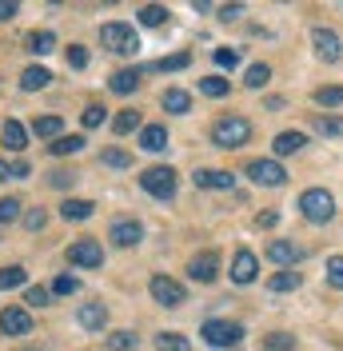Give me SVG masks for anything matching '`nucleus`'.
Returning <instances> with one entry per match:
<instances>
[{
    "mask_svg": "<svg viewBox=\"0 0 343 351\" xmlns=\"http://www.w3.org/2000/svg\"><path fill=\"white\" fill-rule=\"evenodd\" d=\"M252 140V124L244 116H224L212 124V144L215 148H244Z\"/></svg>",
    "mask_w": 343,
    "mask_h": 351,
    "instance_id": "obj_1",
    "label": "nucleus"
},
{
    "mask_svg": "<svg viewBox=\"0 0 343 351\" xmlns=\"http://www.w3.org/2000/svg\"><path fill=\"white\" fill-rule=\"evenodd\" d=\"M300 212L311 223H327V219L335 216V199H331V192H323V188H307L300 196Z\"/></svg>",
    "mask_w": 343,
    "mask_h": 351,
    "instance_id": "obj_2",
    "label": "nucleus"
},
{
    "mask_svg": "<svg viewBox=\"0 0 343 351\" xmlns=\"http://www.w3.org/2000/svg\"><path fill=\"white\" fill-rule=\"evenodd\" d=\"M100 44H104L108 52H120V56H132V52L140 48L136 32H132V24H120V21H112V24L100 28Z\"/></svg>",
    "mask_w": 343,
    "mask_h": 351,
    "instance_id": "obj_3",
    "label": "nucleus"
},
{
    "mask_svg": "<svg viewBox=\"0 0 343 351\" xmlns=\"http://www.w3.org/2000/svg\"><path fill=\"white\" fill-rule=\"evenodd\" d=\"M200 335H204V343H212V348H236L239 339H244V324H232V319H208Z\"/></svg>",
    "mask_w": 343,
    "mask_h": 351,
    "instance_id": "obj_4",
    "label": "nucleus"
},
{
    "mask_svg": "<svg viewBox=\"0 0 343 351\" xmlns=\"http://www.w3.org/2000/svg\"><path fill=\"white\" fill-rule=\"evenodd\" d=\"M140 188L156 199H172L176 196V172L172 168H148V172L140 176Z\"/></svg>",
    "mask_w": 343,
    "mask_h": 351,
    "instance_id": "obj_5",
    "label": "nucleus"
},
{
    "mask_svg": "<svg viewBox=\"0 0 343 351\" xmlns=\"http://www.w3.org/2000/svg\"><path fill=\"white\" fill-rule=\"evenodd\" d=\"M152 300L164 307H180L188 304V291H184V284H176L168 276H152Z\"/></svg>",
    "mask_w": 343,
    "mask_h": 351,
    "instance_id": "obj_6",
    "label": "nucleus"
},
{
    "mask_svg": "<svg viewBox=\"0 0 343 351\" xmlns=\"http://www.w3.org/2000/svg\"><path fill=\"white\" fill-rule=\"evenodd\" d=\"M248 176H252L256 184H263V188H279V184L287 180V172H283L279 160H252V164H248Z\"/></svg>",
    "mask_w": 343,
    "mask_h": 351,
    "instance_id": "obj_7",
    "label": "nucleus"
},
{
    "mask_svg": "<svg viewBox=\"0 0 343 351\" xmlns=\"http://www.w3.org/2000/svg\"><path fill=\"white\" fill-rule=\"evenodd\" d=\"M68 263H76V267H100L104 263V247L96 240H76L68 247Z\"/></svg>",
    "mask_w": 343,
    "mask_h": 351,
    "instance_id": "obj_8",
    "label": "nucleus"
},
{
    "mask_svg": "<svg viewBox=\"0 0 343 351\" xmlns=\"http://www.w3.org/2000/svg\"><path fill=\"white\" fill-rule=\"evenodd\" d=\"M188 276H192L196 284H212L215 276H220V256H215V252H200V256H192Z\"/></svg>",
    "mask_w": 343,
    "mask_h": 351,
    "instance_id": "obj_9",
    "label": "nucleus"
},
{
    "mask_svg": "<svg viewBox=\"0 0 343 351\" xmlns=\"http://www.w3.org/2000/svg\"><path fill=\"white\" fill-rule=\"evenodd\" d=\"M0 331L4 335H28L32 331V315L24 307H4L0 311Z\"/></svg>",
    "mask_w": 343,
    "mask_h": 351,
    "instance_id": "obj_10",
    "label": "nucleus"
},
{
    "mask_svg": "<svg viewBox=\"0 0 343 351\" xmlns=\"http://www.w3.org/2000/svg\"><path fill=\"white\" fill-rule=\"evenodd\" d=\"M311 40H316V52H320L327 64H335V60L343 56V44H340V36H335L331 28H323V24H320V28L311 32Z\"/></svg>",
    "mask_w": 343,
    "mask_h": 351,
    "instance_id": "obj_11",
    "label": "nucleus"
},
{
    "mask_svg": "<svg viewBox=\"0 0 343 351\" xmlns=\"http://www.w3.org/2000/svg\"><path fill=\"white\" fill-rule=\"evenodd\" d=\"M108 236H112V243H116V247H136V243L144 240V228H140L136 219H116Z\"/></svg>",
    "mask_w": 343,
    "mask_h": 351,
    "instance_id": "obj_12",
    "label": "nucleus"
},
{
    "mask_svg": "<svg viewBox=\"0 0 343 351\" xmlns=\"http://www.w3.org/2000/svg\"><path fill=\"white\" fill-rule=\"evenodd\" d=\"M256 271H259V260L248 252V247H239L236 260H232V280H236V284H252Z\"/></svg>",
    "mask_w": 343,
    "mask_h": 351,
    "instance_id": "obj_13",
    "label": "nucleus"
},
{
    "mask_svg": "<svg viewBox=\"0 0 343 351\" xmlns=\"http://www.w3.org/2000/svg\"><path fill=\"white\" fill-rule=\"evenodd\" d=\"M192 180H196V188H215V192H220V188H232V184H236V176L224 172V168H200V172H196Z\"/></svg>",
    "mask_w": 343,
    "mask_h": 351,
    "instance_id": "obj_14",
    "label": "nucleus"
},
{
    "mask_svg": "<svg viewBox=\"0 0 343 351\" xmlns=\"http://www.w3.org/2000/svg\"><path fill=\"white\" fill-rule=\"evenodd\" d=\"M268 256H272L276 263H283V267H292V263L303 260V247L300 243H287V240H272L268 243Z\"/></svg>",
    "mask_w": 343,
    "mask_h": 351,
    "instance_id": "obj_15",
    "label": "nucleus"
},
{
    "mask_svg": "<svg viewBox=\"0 0 343 351\" xmlns=\"http://www.w3.org/2000/svg\"><path fill=\"white\" fill-rule=\"evenodd\" d=\"M0 140H4V148H8V152H24V148H28V132H24L21 120H4Z\"/></svg>",
    "mask_w": 343,
    "mask_h": 351,
    "instance_id": "obj_16",
    "label": "nucleus"
},
{
    "mask_svg": "<svg viewBox=\"0 0 343 351\" xmlns=\"http://www.w3.org/2000/svg\"><path fill=\"white\" fill-rule=\"evenodd\" d=\"M140 148H144V152H164V148H168V128H164V124L140 128Z\"/></svg>",
    "mask_w": 343,
    "mask_h": 351,
    "instance_id": "obj_17",
    "label": "nucleus"
},
{
    "mask_svg": "<svg viewBox=\"0 0 343 351\" xmlns=\"http://www.w3.org/2000/svg\"><path fill=\"white\" fill-rule=\"evenodd\" d=\"M76 319H80L84 331H100L108 324V307L104 304H80V315H76Z\"/></svg>",
    "mask_w": 343,
    "mask_h": 351,
    "instance_id": "obj_18",
    "label": "nucleus"
},
{
    "mask_svg": "<svg viewBox=\"0 0 343 351\" xmlns=\"http://www.w3.org/2000/svg\"><path fill=\"white\" fill-rule=\"evenodd\" d=\"M108 88H112L116 96H128V92H136V88H140V72H136V68H120V72L108 80Z\"/></svg>",
    "mask_w": 343,
    "mask_h": 351,
    "instance_id": "obj_19",
    "label": "nucleus"
},
{
    "mask_svg": "<svg viewBox=\"0 0 343 351\" xmlns=\"http://www.w3.org/2000/svg\"><path fill=\"white\" fill-rule=\"evenodd\" d=\"M303 144H307V136H303V132H279L272 148H276V156H296Z\"/></svg>",
    "mask_w": 343,
    "mask_h": 351,
    "instance_id": "obj_20",
    "label": "nucleus"
},
{
    "mask_svg": "<svg viewBox=\"0 0 343 351\" xmlns=\"http://www.w3.org/2000/svg\"><path fill=\"white\" fill-rule=\"evenodd\" d=\"M48 80H52V72L48 68H24V76H21V88L24 92H40V88H48Z\"/></svg>",
    "mask_w": 343,
    "mask_h": 351,
    "instance_id": "obj_21",
    "label": "nucleus"
},
{
    "mask_svg": "<svg viewBox=\"0 0 343 351\" xmlns=\"http://www.w3.org/2000/svg\"><path fill=\"white\" fill-rule=\"evenodd\" d=\"M92 212H96L92 199H64L60 204V216L64 219H92Z\"/></svg>",
    "mask_w": 343,
    "mask_h": 351,
    "instance_id": "obj_22",
    "label": "nucleus"
},
{
    "mask_svg": "<svg viewBox=\"0 0 343 351\" xmlns=\"http://www.w3.org/2000/svg\"><path fill=\"white\" fill-rule=\"evenodd\" d=\"M311 128L320 132V136H327V140H340L343 136V116H316Z\"/></svg>",
    "mask_w": 343,
    "mask_h": 351,
    "instance_id": "obj_23",
    "label": "nucleus"
},
{
    "mask_svg": "<svg viewBox=\"0 0 343 351\" xmlns=\"http://www.w3.org/2000/svg\"><path fill=\"white\" fill-rule=\"evenodd\" d=\"M164 108L176 112V116H184V112L192 108V96H188L184 88H168V92H164Z\"/></svg>",
    "mask_w": 343,
    "mask_h": 351,
    "instance_id": "obj_24",
    "label": "nucleus"
},
{
    "mask_svg": "<svg viewBox=\"0 0 343 351\" xmlns=\"http://www.w3.org/2000/svg\"><path fill=\"white\" fill-rule=\"evenodd\" d=\"M80 148H84V136H56V140L48 144L52 156H76Z\"/></svg>",
    "mask_w": 343,
    "mask_h": 351,
    "instance_id": "obj_25",
    "label": "nucleus"
},
{
    "mask_svg": "<svg viewBox=\"0 0 343 351\" xmlns=\"http://www.w3.org/2000/svg\"><path fill=\"white\" fill-rule=\"evenodd\" d=\"M60 128H64V120H60V116H40V120L32 124V132H36L40 140H56V136H60Z\"/></svg>",
    "mask_w": 343,
    "mask_h": 351,
    "instance_id": "obj_26",
    "label": "nucleus"
},
{
    "mask_svg": "<svg viewBox=\"0 0 343 351\" xmlns=\"http://www.w3.org/2000/svg\"><path fill=\"white\" fill-rule=\"evenodd\" d=\"M268 287H272V291H296V287H300V271L283 267V271H276V276L268 280Z\"/></svg>",
    "mask_w": 343,
    "mask_h": 351,
    "instance_id": "obj_27",
    "label": "nucleus"
},
{
    "mask_svg": "<svg viewBox=\"0 0 343 351\" xmlns=\"http://www.w3.org/2000/svg\"><path fill=\"white\" fill-rule=\"evenodd\" d=\"M156 351H192V343H188V335H180V331H164V335L156 339Z\"/></svg>",
    "mask_w": 343,
    "mask_h": 351,
    "instance_id": "obj_28",
    "label": "nucleus"
},
{
    "mask_svg": "<svg viewBox=\"0 0 343 351\" xmlns=\"http://www.w3.org/2000/svg\"><path fill=\"white\" fill-rule=\"evenodd\" d=\"M28 52H36V56L56 52V36H52V32H32V36H28Z\"/></svg>",
    "mask_w": 343,
    "mask_h": 351,
    "instance_id": "obj_29",
    "label": "nucleus"
},
{
    "mask_svg": "<svg viewBox=\"0 0 343 351\" xmlns=\"http://www.w3.org/2000/svg\"><path fill=\"white\" fill-rule=\"evenodd\" d=\"M24 280H28V271L16 267V263H12V267H0V291H12V287H21Z\"/></svg>",
    "mask_w": 343,
    "mask_h": 351,
    "instance_id": "obj_30",
    "label": "nucleus"
},
{
    "mask_svg": "<svg viewBox=\"0 0 343 351\" xmlns=\"http://www.w3.org/2000/svg\"><path fill=\"white\" fill-rule=\"evenodd\" d=\"M164 21H168V8H164V4H144V8H140V24L160 28Z\"/></svg>",
    "mask_w": 343,
    "mask_h": 351,
    "instance_id": "obj_31",
    "label": "nucleus"
},
{
    "mask_svg": "<svg viewBox=\"0 0 343 351\" xmlns=\"http://www.w3.org/2000/svg\"><path fill=\"white\" fill-rule=\"evenodd\" d=\"M316 104H320V108H340V104H343V88L340 84L320 88V92H316Z\"/></svg>",
    "mask_w": 343,
    "mask_h": 351,
    "instance_id": "obj_32",
    "label": "nucleus"
},
{
    "mask_svg": "<svg viewBox=\"0 0 343 351\" xmlns=\"http://www.w3.org/2000/svg\"><path fill=\"white\" fill-rule=\"evenodd\" d=\"M140 128V112H120V116H116V120H112V132H116V136H128V132H136Z\"/></svg>",
    "mask_w": 343,
    "mask_h": 351,
    "instance_id": "obj_33",
    "label": "nucleus"
},
{
    "mask_svg": "<svg viewBox=\"0 0 343 351\" xmlns=\"http://www.w3.org/2000/svg\"><path fill=\"white\" fill-rule=\"evenodd\" d=\"M192 64V56H188V52H176V56H164V60H156V72H180V68H188Z\"/></svg>",
    "mask_w": 343,
    "mask_h": 351,
    "instance_id": "obj_34",
    "label": "nucleus"
},
{
    "mask_svg": "<svg viewBox=\"0 0 343 351\" xmlns=\"http://www.w3.org/2000/svg\"><path fill=\"white\" fill-rule=\"evenodd\" d=\"M200 92L212 96V100H220V96H228V80H224V76H204V80H200Z\"/></svg>",
    "mask_w": 343,
    "mask_h": 351,
    "instance_id": "obj_35",
    "label": "nucleus"
},
{
    "mask_svg": "<svg viewBox=\"0 0 343 351\" xmlns=\"http://www.w3.org/2000/svg\"><path fill=\"white\" fill-rule=\"evenodd\" d=\"M21 208H24V204H21L16 196H4V199H0V223H12V219H21Z\"/></svg>",
    "mask_w": 343,
    "mask_h": 351,
    "instance_id": "obj_36",
    "label": "nucleus"
},
{
    "mask_svg": "<svg viewBox=\"0 0 343 351\" xmlns=\"http://www.w3.org/2000/svg\"><path fill=\"white\" fill-rule=\"evenodd\" d=\"M268 80H272V68H268V64H252V68H248V80H244V84H248V88H263Z\"/></svg>",
    "mask_w": 343,
    "mask_h": 351,
    "instance_id": "obj_37",
    "label": "nucleus"
},
{
    "mask_svg": "<svg viewBox=\"0 0 343 351\" xmlns=\"http://www.w3.org/2000/svg\"><path fill=\"white\" fill-rule=\"evenodd\" d=\"M108 348L112 351H132L136 348V335H132V331H112V335H108Z\"/></svg>",
    "mask_w": 343,
    "mask_h": 351,
    "instance_id": "obj_38",
    "label": "nucleus"
},
{
    "mask_svg": "<svg viewBox=\"0 0 343 351\" xmlns=\"http://www.w3.org/2000/svg\"><path fill=\"white\" fill-rule=\"evenodd\" d=\"M80 120H84V128H100V124L108 120V108H100V104H88Z\"/></svg>",
    "mask_w": 343,
    "mask_h": 351,
    "instance_id": "obj_39",
    "label": "nucleus"
},
{
    "mask_svg": "<svg viewBox=\"0 0 343 351\" xmlns=\"http://www.w3.org/2000/svg\"><path fill=\"white\" fill-rule=\"evenodd\" d=\"M327 284L343 291V256H331L327 260Z\"/></svg>",
    "mask_w": 343,
    "mask_h": 351,
    "instance_id": "obj_40",
    "label": "nucleus"
},
{
    "mask_svg": "<svg viewBox=\"0 0 343 351\" xmlns=\"http://www.w3.org/2000/svg\"><path fill=\"white\" fill-rule=\"evenodd\" d=\"M292 343H296V335H283V331H276V335L263 339V348L268 351H292Z\"/></svg>",
    "mask_w": 343,
    "mask_h": 351,
    "instance_id": "obj_41",
    "label": "nucleus"
},
{
    "mask_svg": "<svg viewBox=\"0 0 343 351\" xmlns=\"http://www.w3.org/2000/svg\"><path fill=\"white\" fill-rule=\"evenodd\" d=\"M76 287H80V280H76V276H56V284H52V291H56V295H72Z\"/></svg>",
    "mask_w": 343,
    "mask_h": 351,
    "instance_id": "obj_42",
    "label": "nucleus"
},
{
    "mask_svg": "<svg viewBox=\"0 0 343 351\" xmlns=\"http://www.w3.org/2000/svg\"><path fill=\"white\" fill-rule=\"evenodd\" d=\"M104 164H112V168H128L132 156H128V152H120V148H108V152H104Z\"/></svg>",
    "mask_w": 343,
    "mask_h": 351,
    "instance_id": "obj_43",
    "label": "nucleus"
},
{
    "mask_svg": "<svg viewBox=\"0 0 343 351\" xmlns=\"http://www.w3.org/2000/svg\"><path fill=\"white\" fill-rule=\"evenodd\" d=\"M24 216V228H28V232H40L44 223H48V216H44L40 208H36V212H21Z\"/></svg>",
    "mask_w": 343,
    "mask_h": 351,
    "instance_id": "obj_44",
    "label": "nucleus"
},
{
    "mask_svg": "<svg viewBox=\"0 0 343 351\" xmlns=\"http://www.w3.org/2000/svg\"><path fill=\"white\" fill-rule=\"evenodd\" d=\"M215 64H220V68H228V72H232V68L239 64V56L232 52V48H215Z\"/></svg>",
    "mask_w": 343,
    "mask_h": 351,
    "instance_id": "obj_45",
    "label": "nucleus"
},
{
    "mask_svg": "<svg viewBox=\"0 0 343 351\" xmlns=\"http://www.w3.org/2000/svg\"><path fill=\"white\" fill-rule=\"evenodd\" d=\"M24 304H32V307L48 304V287H28V291H24Z\"/></svg>",
    "mask_w": 343,
    "mask_h": 351,
    "instance_id": "obj_46",
    "label": "nucleus"
},
{
    "mask_svg": "<svg viewBox=\"0 0 343 351\" xmlns=\"http://www.w3.org/2000/svg\"><path fill=\"white\" fill-rule=\"evenodd\" d=\"M68 64H72V68H88V52L80 48V44H72V48H68Z\"/></svg>",
    "mask_w": 343,
    "mask_h": 351,
    "instance_id": "obj_47",
    "label": "nucleus"
},
{
    "mask_svg": "<svg viewBox=\"0 0 343 351\" xmlns=\"http://www.w3.org/2000/svg\"><path fill=\"white\" fill-rule=\"evenodd\" d=\"M239 12H244L239 4H224V8H220V21H236Z\"/></svg>",
    "mask_w": 343,
    "mask_h": 351,
    "instance_id": "obj_48",
    "label": "nucleus"
},
{
    "mask_svg": "<svg viewBox=\"0 0 343 351\" xmlns=\"http://www.w3.org/2000/svg\"><path fill=\"white\" fill-rule=\"evenodd\" d=\"M276 212H259V216H256V228H276Z\"/></svg>",
    "mask_w": 343,
    "mask_h": 351,
    "instance_id": "obj_49",
    "label": "nucleus"
},
{
    "mask_svg": "<svg viewBox=\"0 0 343 351\" xmlns=\"http://www.w3.org/2000/svg\"><path fill=\"white\" fill-rule=\"evenodd\" d=\"M16 16V4L12 0H0V21H12Z\"/></svg>",
    "mask_w": 343,
    "mask_h": 351,
    "instance_id": "obj_50",
    "label": "nucleus"
},
{
    "mask_svg": "<svg viewBox=\"0 0 343 351\" xmlns=\"http://www.w3.org/2000/svg\"><path fill=\"white\" fill-rule=\"evenodd\" d=\"M72 180H76V176H72V172H52V184H56V188H68Z\"/></svg>",
    "mask_w": 343,
    "mask_h": 351,
    "instance_id": "obj_51",
    "label": "nucleus"
},
{
    "mask_svg": "<svg viewBox=\"0 0 343 351\" xmlns=\"http://www.w3.org/2000/svg\"><path fill=\"white\" fill-rule=\"evenodd\" d=\"M32 172V168H28V164H24V160H16V164H12V180H24V176Z\"/></svg>",
    "mask_w": 343,
    "mask_h": 351,
    "instance_id": "obj_52",
    "label": "nucleus"
},
{
    "mask_svg": "<svg viewBox=\"0 0 343 351\" xmlns=\"http://www.w3.org/2000/svg\"><path fill=\"white\" fill-rule=\"evenodd\" d=\"M4 180H12V164H8V160H0V184H4Z\"/></svg>",
    "mask_w": 343,
    "mask_h": 351,
    "instance_id": "obj_53",
    "label": "nucleus"
}]
</instances>
